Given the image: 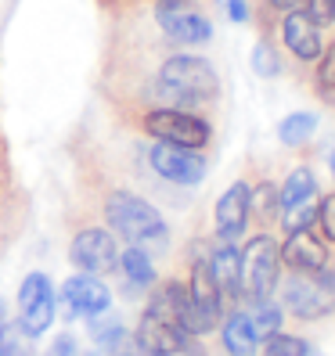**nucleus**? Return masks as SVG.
Instances as JSON below:
<instances>
[{
  "instance_id": "b1692460",
  "label": "nucleus",
  "mask_w": 335,
  "mask_h": 356,
  "mask_svg": "<svg viewBox=\"0 0 335 356\" xmlns=\"http://www.w3.org/2000/svg\"><path fill=\"white\" fill-rule=\"evenodd\" d=\"M253 69H256L260 76H278V69H281V61H278L274 47H267V44H260V47L253 51Z\"/></svg>"
},
{
  "instance_id": "9d476101",
  "label": "nucleus",
  "mask_w": 335,
  "mask_h": 356,
  "mask_svg": "<svg viewBox=\"0 0 335 356\" xmlns=\"http://www.w3.org/2000/svg\"><path fill=\"white\" fill-rule=\"evenodd\" d=\"M148 162H152V170L170 184H198L205 177V159L195 148H180V144L159 140L148 155Z\"/></svg>"
},
{
  "instance_id": "6ab92c4d",
  "label": "nucleus",
  "mask_w": 335,
  "mask_h": 356,
  "mask_svg": "<svg viewBox=\"0 0 335 356\" xmlns=\"http://www.w3.org/2000/svg\"><path fill=\"white\" fill-rule=\"evenodd\" d=\"M313 127H318V119H313L310 112H296V115L281 119L278 137H281V144H288V148H299V144H306V140H310Z\"/></svg>"
},
{
  "instance_id": "5701e85b",
  "label": "nucleus",
  "mask_w": 335,
  "mask_h": 356,
  "mask_svg": "<svg viewBox=\"0 0 335 356\" xmlns=\"http://www.w3.org/2000/svg\"><path fill=\"white\" fill-rule=\"evenodd\" d=\"M253 321H256V327H260L263 339H270V334H274V331L281 327V309H278V306H270V302L263 299V302H256Z\"/></svg>"
},
{
  "instance_id": "7ed1b4c3",
  "label": "nucleus",
  "mask_w": 335,
  "mask_h": 356,
  "mask_svg": "<svg viewBox=\"0 0 335 356\" xmlns=\"http://www.w3.org/2000/svg\"><path fill=\"white\" fill-rule=\"evenodd\" d=\"M278 245L270 238H253L249 248L242 252V281H238V296L249 302H263L270 299V291L278 288Z\"/></svg>"
},
{
  "instance_id": "4be33fe9",
  "label": "nucleus",
  "mask_w": 335,
  "mask_h": 356,
  "mask_svg": "<svg viewBox=\"0 0 335 356\" xmlns=\"http://www.w3.org/2000/svg\"><path fill=\"white\" fill-rule=\"evenodd\" d=\"M263 356H306V342L296 339V334H270L267 346H263Z\"/></svg>"
},
{
  "instance_id": "1a4fd4ad",
  "label": "nucleus",
  "mask_w": 335,
  "mask_h": 356,
  "mask_svg": "<svg viewBox=\"0 0 335 356\" xmlns=\"http://www.w3.org/2000/svg\"><path fill=\"white\" fill-rule=\"evenodd\" d=\"M72 263L83 270V274H109V270L119 266V248H116V238L101 227H91V230H79L72 238Z\"/></svg>"
},
{
  "instance_id": "ddd939ff",
  "label": "nucleus",
  "mask_w": 335,
  "mask_h": 356,
  "mask_svg": "<svg viewBox=\"0 0 335 356\" xmlns=\"http://www.w3.org/2000/svg\"><path fill=\"white\" fill-rule=\"evenodd\" d=\"M285 47L296 54L299 61H318L321 58V26L313 22L306 11H288L281 22Z\"/></svg>"
},
{
  "instance_id": "393cba45",
  "label": "nucleus",
  "mask_w": 335,
  "mask_h": 356,
  "mask_svg": "<svg viewBox=\"0 0 335 356\" xmlns=\"http://www.w3.org/2000/svg\"><path fill=\"white\" fill-rule=\"evenodd\" d=\"M303 8H306V15H310L318 26L335 22V0H303Z\"/></svg>"
},
{
  "instance_id": "a878e982",
  "label": "nucleus",
  "mask_w": 335,
  "mask_h": 356,
  "mask_svg": "<svg viewBox=\"0 0 335 356\" xmlns=\"http://www.w3.org/2000/svg\"><path fill=\"white\" fill-rule=\"evenodd\" d=\"M318 223L325 227V234L335 241V195L321 198V205H318Z\"/></svg>"
},
{
  "instance_id": "dca6fc26",
  "label": "nucleus",
  "mask_w": 335,
  "mask_h": 356,
  "mask_svg": "<svg viewBox=\"0 0 335 356\" xmlns=\"http://www.w3.org/2000/svg\"><path fill=\"white\" fill-rule=\"evenodd\" d=\"M209 270H213L224 296H238V281H242V252L238 248H231V245L217 248V256L209 259Z\"/></svg>"
},
{
  "instance_id": "f03ea898",
  "label": "nucleus",
  "mask_w": 335,
  "mask_h": 356,
  "mask_svg": "<svg viewBox=\"0 0 335 356\" xmlns=\"http://www.w3.org/2000/svg\"><path fill=\"white\" fill-rule=\"evenodd\" d=\"M159 97L166 104H205L220 94V79L217 69L209 65L205 58L195 54H177L159 69Z\"/></svg>"
},
{
  "instance_id": "c756f323",
  "label": "nucleus",
  "mask_w": 335,
  "mask_h": 356,
  "mask_svg": "<svg viewBox=\"0 0 335 356\" xmlns=\"http://www.w3.org/2000/svg\"><path fill=\"white\" fill-rule=\"evenodd\" d=\"M8 324V317H4V302H0V327H4Z\"/></svg>"
},
{
  "instance_id": "2eb2a0df",
  "label": "nucleus",
  "mask_w": 335,
  "mask_h": 356,
  "mask_svg": "<svg viewBox=\"0 0 335 356\" xmlns=\"http://www.w3.org/2000/svg\"><path fill=\"white\" fill-rule=\"evenodd\" d=\"M260 327L253 321V313H235V317H227L224 324V349L231 356H253L260 349Z\"/></svg>"
},
{
  "instance_id": "9b49d317",
  "label": "nucleus",
  "mask_w": 335,
  "mask_h": 356,
  "mask_svg": "<svg viewBox=\"0 0 335 356\" xmlns=\"http://www.w3.org/2000/svg\"><path fill=\"white\" fill-rule=\"evenodd\" d=\"M187 296H192V306H195V317H198V331H209L217 327L220 321V309H224V291L213 277L205 259H198L192 266V284H187Z\"/></svg>"
},
{
  "instance_id": "c85d7f7f",
  "label": "nucleus",
  "mask_w": 335,
  "mask_h": 356,
  "mask_svg": "<svg viewBox=\"0 0 335 356\" xmlns=\"http://www.w3.org/2000/svg\"><path fill=\"white\" fill-rule=\"evenodd\" d=\"M270 4H274V8H296L299 0H270Z\"/></svg>"
},
{
  "instance_id": "aec40b11",
  "label": "nucleus",
  "mask_w": 335,
  "mask_h": 356,
  "mask_svg": "<svg viewBox=\"0 0 335 356\" xmlns=\"http://www.w3.org/2000/svg\"><path fill=\"white\" fill-rule=\"evenodd\" d=\"M0 356H33L29 334L18 324H4V327H0Z\"/></svg>"
},
{
  "instance_id": "423d86ee",
  "label": "nucleus",
  "mask_w": 335,
  "mask_h": 356,
  "mask_svg": "<svg viewBox=\"0 0 335 356\" xmlns=\"http://www.w3.org/2000/svg\"><path fill=\"white\" fill-rule=\"evenodd\" d=\"M144 130H148L155 140L166 144H180V148H202L209 140V122L184 112V108H155L144 119Z\"/></svg>"
},
{
  "instance_id": "20e7f679",
  "label": "nucleus",
  "mask_w": 335,
  "mask_h": 356,
  "mask_svg": "<svg viewBox=\"0 0 335 356\" xmlns=\"http://www.w3.org/2000/svg\"><path fill=\"white\" fill-rule=\"evenodd\" d=\"M285 306H292L296 317H325L335 306V274L328 270H296V277L285 284Z\"/></svg>"
},
{
  "instance_id": "412c9836",
  "label": "nucleus",
  "mask_w": 335,
  "mask_h": 356,
  "mask_svg": "<svg viewBox=\"0 0 335 356\" xmlns=\"http://www.w3.org/2000/svg\"><path fill=\"white\" fill-rule=\"evenodd\" d=\"M285 213V230L288 234H296V230H310V223L318 220V202H303V205H288V209H281Z\"/></svg>"
},
{
  "instance_id": "bb28decb",
  "label": "nucleus",
  "mask_w": 335,
  "mask_h": 356,
  "mask_svg": "<svg viewBox=\"0 0 335 356\" xmlns=\"http://www.w3.org/2000/svg\"><path fill=\"white\" fill-rule=\"evenodd\" d=\"M47 356H76V339H72V334H61V339H54L51 349H47Z\"/></svg>"
},
{
  "instance_id": "f3484780",
  "label": "nucleus",
  "mask_w": 335,
  "mask_h": 356,
  "mask_svg": "<svg viewBox=\"0 0 335 356\" xmlns=\"http://www.w3.org/2000/svg\"><path fill=\"white\" fill-rule=\"evenodd\" d=\"M278 198H281V209L303 205V202H318V180H313L310 170H296V173L285 180V187H281Z\"/></svg>"
},
{
  "instance_id": "7c9ffc66",
  "label": "nucleus",
  "mask_w": 335,
  "mask_h": 356,
  "mask_svg": "<svg viewBox=\"0 0 335 356\" xmlns=\"http://www.w3.org/2000/svg\"><path fill=\"white\" fill-rule=\"evenodd\" d=\"M332 177H335V152H332Z\"/></svg>"
},
{
  "instance_id": "6e6552de",
  "label": "nucleus",
  "mask_w": 335,
  "mask_h": 356,
  "mask_svg": "<svg viewBox=\"0 0 335 356\" xmlns=\"http://www.w3.org/2000/svg\"><path fill=\"white\" fill-rule=\"evenodd\" d=\"M61 313L65 317H101L104 309L112 306V296H109V288H104L94 274H79V277H69L65 284H61Z\"/></svg>"
},
{
  "instance_id": "cd10ccee",
  "label": "nucleus",
  "mask_w": 335,
  "mask_h": 356,
  "mask_svg": "<svg viewBox=\"0 0 335 356\" xmlns=\"http://www.w3.org/2000/svg\"><path fill=\"white\" fill-rule=\"evenodd\" d=\"M227 11H231V18H235V22H245V18H249L245 0H227Z\"/></svg>"
},
{
  "instance_id": "f257e3e1",
  "label": "nucleus",
  "mask_w": 335,
  "mask_h": 356,
  "mask_svg": "<svg viewBox=\"0 0 335 356\" xmlns=\"http://www.w3.org/2000/svg\"><path fill=\"white\" fill-rule=\"evenodd\" d=\"M104 216H109L112 230H119L130 245L144 248V252H166V245H170L162 213L130 191H112L104 202Z\"/></svg>"
},
{
  "instance_id": "4468645a",
  "label": "nucleus",
  "mask_w": 335,
  "mask_h": 356,
  "mask_svg": "<svg viewBox=\"0 0 335 356\" xmlns=\"http://www.w3.org/2000/svg\"><path fill=\"white\" fill-rule=\"evenodd\" d=\"M281 259L292 270H321L328 263V252L310 230H296V234H288V241L281 245Z\"/></svg>"
},
{
  "instance_id": "39448f33",
  "label": "nucleus",
  "mask_w": 335,
  "mask_h": 356,
  "mask_svg": "<svg viewBox=\"0 0 335 356\" xmlns=\"http://www.w3.org/2000/svg\"><path fill=\"white\" fill-rule=\"evenodd\" d=\"M54 313H58V299H54V288L44 274H29L18 288V327H22L29 339L44 334L54 324Z\"/></svg>"
},
{
  "instance_id": "f8f14e48",
  "label": "nucleus",
  "mask_w": 335,
  "mask_h": 356,
  "mask_svg": "<svg viewBox=\"0 0 335 356\" xmlns=\"http://www.w3.org/2000/svg\"><path fill=\"white\" fill-rule=\"evenodd\" d=\"M249 213H253V191L249 184H231L227 191L220 195L217 202V234L224 241H235L245 234V223H249Z\"/></svg>"
},
{
  "instance_id": "a211bd4d",
  "label": "nucleus",
  "mask_w": 335,
  "mask_h": 356,
  "mask_svg": "<svg viewBox=\"0 0 335 356\" xmlns=\"http://www.w3.org/2000/svg\"><path fill=\"white\" fill-rule=\"evenodd\" d=\"M119 266L127 270L130 284H137V288H148V284H155V266H152V259H148V252H144V248L130 245L127 252L119 256Z\"/></svg>"
},
{
  "instance_id": "0eeeda50",
  "label": "nucleus",
  "mask_w": 335,
  "mask_h": 356,
  "mask_svg": "<svg viewBox=\"0 0 335 356\" xmlns=\"http://www.w3.org/2000/svg\"><path fill=\"white\" fill-rule=\"evenodd\" d=\"M155 18H159L162 33L170 40H177V44H205L213 36V26L195 8V0H159Z\"/></svg>"
}]
</instances>
